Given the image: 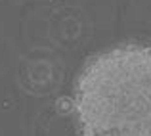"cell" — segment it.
<instances>
[{"label": "cell", "instance_id": "1", "mask_svg": "<svg viewBox=\"0 0 151 136\" xmlns=\"http://www.w3.org/2000/svg\"><path fill=\"white\" fill-rule=\"evenodd\" d=\"M73 107L78 136H151V46L128 42L90 58Z\"/></svg>", "mask_w": 151, "mask_h": 136}]
</instances>
